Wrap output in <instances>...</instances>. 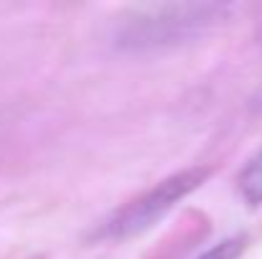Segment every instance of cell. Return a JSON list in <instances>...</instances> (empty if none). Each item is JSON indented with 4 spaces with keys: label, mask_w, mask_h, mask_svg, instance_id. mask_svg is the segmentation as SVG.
Masks as SVG:
<instances>
[{
    "label": "cell",
    "mask_w": 262,
    "mask_h": 259,
    "mask_svg": "<svg viewBox=\"0 0 262 259\" xmlns=\"http://www.w3.org/2000/svg\"><path fill=\"white\" fill-rule=\"evenodd\" d=\"M209 166H193L186 171H178L163 180H158L153 188L143 191L140 196H135L133 201H127L125 206H120L112 216H107L97 231L94 239L99 242H122V239H133L143 231H148L150 226H156L181 198H186L188 193H193L209 175Z\"/></svg>",
    "instance_id": "cell-2"
},
{
    "label": "cell",
    "mask_w": 262,
    "mask_h": 259,
    "mask_svg": "<svg viewBox=\"0 0 262 259\" xmlns=\"http://www.w3.org/2000/svg\"><path fill=\"white\" fill-rule=\"evenodd\" d=\"M247 249V237L239 234V237H229L224 242H219L216 247L206 249L204 254H199L196 259H239Z\"/></svg>",
    "instance_id": "cell-4"
},
{
    "label": "cell",
    "mask_w": 262,
    "mask_h": 259,
    "mask_svg": "<svg viewBox=\"0 0 262 259\" xmlns=\"http://www.w3.org/2000/svg\"><path fill=\"white\" fill-rule=\"evenodd\" d=\"M237 193L247 206H262V150L255 153L237 175Z\"/></svg>",
    "instance_id": "cell-3"
},
{
    "label": "cell",
    "mask_w": 262,
    "mask_h": 259,
    "mask_svg": "<svg viewBox=\"0 0 262 259\" xmlns=\"http://www.w3.org/2000/svg\"><path fill=\"white\" fill-rule=\"evenodd\" d=\"M222 3H156L127 8L115 23V43L125 51H150L204 36L227 18Z\"/></svg>",
    "instance_id": "cell-1"
}]
</instances>
